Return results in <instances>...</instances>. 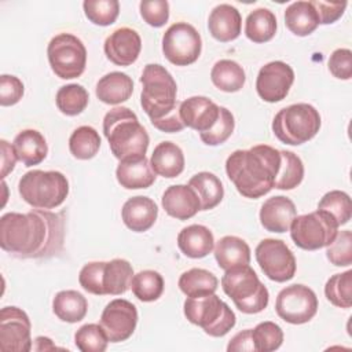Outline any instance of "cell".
I'll return each mask as SVG.
<instances>
[{
    "mask_svg": "<svg viewBox=\"0 0 352 352\" xmlns=\"http://www.w3.org/2000/svg\"><path fill=\"white\" fill-rule=\"evenodd\" d=\"M326 298L338 308H351L352 305V270L342 274H334L324 286Z\"/></svg>",
    "mask_w": 352,
    "mask_h": 352,
    "instance_id": "cell-40",
    "label": "cell"
},
{
    "mask_svg": "<svg viewBox=\"0 0 352 352\" xmlns=\"http://www.w3.org/2000/svg\"><path fill=\"white\" fill-rule=\"evenodd\" d=\"M103 268L104 261H91L81 268L78 274V282L85 292L96 296H104L102 283Z\"/></svg>",
    "mask_w": 352,
    "mask_h": 352,
    "instance_id": "cell-47",
    "label": "cell"
},
{
    "mask_svg": "<svg viewBox=\"0 0 352 352\" xmlns=\"http://www.w3.org/2000/svg\"><path fill=\"white\" fill-rule=\"evenodd\" d=\"M188 186L197 192L201 202V210L213 209L224 197V188L220 179L210 172H199L194 175L190 179Z\"/></svg>",
    "mask_w": 352,
    "mask_h": 352,
    "instance_id": "cell-32",
    "label": "cell"
},
{
    "mask_svg": "<svg viewBox=\"0 0 352 352\" xmlns=\"http://www.w3.org/2000/svg\"><path fill=\"white\" fill-rule=\"evenodd\" d=\"M12 147L18 161H21L25 166L38 165L45 160L48 153L45 138L36 129L21 131L14 138Z\"/></svg>",
    "mask_w": 352,
    "mask_h": 352,
    "instance_id": "cell-25",
    "label": "cell"
},
{
    "mask_svg": "<svg viewBox=\"0 0 352 352\" xmlns=\"http://www.w3.org/2000/svg\"><path fill=\"white\" fill-rule=\"evenodd\" d=\"M280 165V150L256 144L249 150H235L226 161V172L236 191L245 198H260L274 188Z\"/></svg>",
    "mask_w": 352,
    "mask_h": 352,
    "instance_id": "cell-2",
    "label": "cell"
},
{
    "mask_svg": "<svg viewBox=\"0 0 352 352\" xmlns=\"http://www.w3.org/2000/svg\"><path fill=\"white\" fill-rule=\"evenodd\" d=\"M89 95L87 89L80 84H67L56 92V107L66 116H77L88 106Z\"/></svg>",
    "mask_w": 352,
    "mask_h": 352,
    "instance_id": "cell-39",
    "label": "cell"
},
{
    "mask_svg": "<svg viewBox=\"0 0 352 352\" xmlns=\"http://www.w3.org/2000/svg\"><path fill=\"white\" fill-rule=\"evenodd\" d=\"M22 199L34 209H54L63 204L69 194V182L58 170L33 169L26 172L18 183Z\"/></svg>",
    "mask_w": 352,
    "mask_h": 352,
    "instance_id": "cell-6",
    "label": "cell"
},
{
    "mask_svg": "<svg viewBox=\"0 0 352 352\" xmlns=\"http://www.w3.org/2000/svg\"><path fill=\"white\" fill-rule=\"evenodd\" d=\"M121 216L124 224L129 230L135 232H144L154 226L158 216V208L151 198L136 195L122 205Z\"/></svg>",
    "mask_w": 352,
    "mask_h": 352,
    "instance_id": "cell-22",
    "label": "cell"
},
{
    "mask_svg": "<svg viewBox=\"0 0 352 352\" xmlns=\"http://www.w3.org/2000/svg\"><path fill=\"white\" fill-rule=\"evenodd\" d=\"M235 121L232 113L220 106V116L216 121V124L206 132L199 133L201 140L208 146H219L223 144L234 132Z\"/></svg>",
    "mask_w": 352,
    "mask_h": 352,
    "instance_id": "cell-45",
    "label": "cell"
},
{
    "mask_svg": "<svg viewBox=\"0 0 352 352\" xmlns=\"http://www.w3.org/2000/svg\"><path fill=\"white\" fill-rule=\"evenodd\" d=\"M150 165L155 175L173 179L184 169V154L176 143L161 142L155 146L151 154Z\"/></svg>",
    "mask_w": 352,
    "mask_h": 352,
    "instance_id": "cell-26",
    "label": "cell"
},
{
    "mask_svg": "<svg viewBox=\"0 0 352 352\" xmlns=\"http://www.w3.org/2000/svg\"><path fill=\"white\" fill-rule=\"evenodd\" d=\"M320 129V114L308 103H296L280 109L272 121V132L279 142L300 146L311 140Z\"/></svg>",
    "mask_w": 352,
    "mask_h": 352,
    "instance_id": "cell-7",
    "label": "cell"
},
{
    "mask_svg": "<svg viewBox=\"0 0 352 352\" xmlns=\"http://www.w3.org/2000/svg\"><path fill=\"white\" fill-rule=\"evenodd\" d=\"M100 148V136L89 125L78 126L69 138V150L77 160H91Z\"/></svg>",
    "mask_w": 352,
    "mask_h": 352,
    "instance_id": "cell-37",
    "label": "cell"
},
{
    "mask_svg": "<svg viewBox=\"0 0 352 352\" xmlns=\"http://www.w3.org/2000/svg\"><path fill=\"white\" fill-rule=\"evenodd\" d=\"M36 344H41V346H37V351H48V349H56V346L52 344V341L48 337H37Z\"/></svg>",
    "mask_w": 352,
    "mask_h": 352,
    "instance_id": "cell-54",
    "label": "cell"
},
{
    "mask_svg": "<svg viewBox=\"0 0 352 352\" xmlns=\"http://www.w3.org/2000/svg\"><path fill=\"white\" fill-rule=\"evenodd\" d=\"M133 92L132 78L121 72L104 74L96 84V98L106 104H120L131 98Z\"/></svg>",
    "mask_w": 352,
    "mask_h": 352,
    "instance_id": "cell-27",
    "label": "cell"
},
{
    "mask_svg": "<svg viewBox=\"0 0 352 352\" xmlns=\"http://www.w3.org/2000/svg\"><path fill=\"white\" fill-rule=\"evenodd\" d=\"M99 323L110 342L125 341L136 329L138 309L131 301L116 298L104 307Z\"/></svg>",
    "mask_w": 352,
    "mask_h": 352,
    "instance_id": "cell-15",
    "label": "cell"
},
{
    "mask_svg": "<svg viewBox=\"0 0 352 352\" xmlns=\"http://www.w3.org/2000/svg\"><path fill=\"white\" fill-rule=\"evenodd\" d=\"M133 275V268L128 260L113 258L110 261H104L102 276L104 294H124L131 287Z\"/></svg>",
    "mask_w": 352,
    "mask_h": 352,
    "instance_id": "cell-29",
    "label": "cell"
},
{
    "mask_svg": "<svg viewBox=\"0 0 352 352\" xmlns=\"http://www.w3.org/2000/svg\"><path fill=\"white\" fill-rule=\"evenodd\" d=\"M276 33V18L268 8L253 10L245 21V34L253 43H267Z\"/></svg>",
    "mask_w": 352,
    "mask_h": 352,
    "instance_id": "cell-35",
    "label": "cell"
},
{
    "mask_svg": "<svg viewBox=\"0 0 352 352\" xmlns=\"http://www.w3.org/2000/svg\"><path fill=\"white\" fill-rule=\"evenodd\" d=\"M242 18L239 11L231 4L216 6L208 18V29L213 38L228 43L241 34Z\"/></svg>",
    "mask_w": 352,
    "mask_h": 352,
    "instance_id": "cell-23",
    "label": "cell"
},
{
    "mask_svg": "<svg viewBox=\"0 0 352 352\" xmlns=\"http://www.w3.org/2000/svg\"><path fill=\"white\" fill-rule=\"evenodd\" d=\"M326 256L336 267H349L352 264V232L349 230L338 231L327 246Z\"/></svg>",
    "mask_w": 352,
    "mask_h": 352,
    "instance_id": "cell-46",
    "label": "cell"
},
{
    "mask_svg": "<svg viewBox=\"0 0 352 352\" xmlns=\"http://www.w3.org/2000/svg\"><path fill=\"white\" fill-rule=\"evenodd\" d=\"M256 260L264 275L274 282H287L296 274V257L289 246L274 238H265L256 246Z\"/></svg>",
    "mask_w": 352,
    "mask_h": 352,
    "instance_id": "cell-13",
    "label": "cell"
},
{
    "mask_svg": "<svg viewBox=\"0 0 352 352\" xmlns=\"http://www.w3.org/2000/svg\"><path fill=\"white\" fill-rule=\"evenodd\" d=\"M318 209L327 212L338 226L346 224L352 216L351 198L346 192L340 190H331L326 192L320 198L318 204Z\"/></svg>",
    "mask_w": 352,
    "mask_h": 352,
    "instance_id": "cell-41",
    "label": "cell"
},
{
    "mask_svg": "<svg viewBox=\"0 0 352 352\" xmlns=\"http://www.w3.org/2000/svg\"><path fill=\"white\" fill-rule=\"evenodd\" d=\"M177 246L182 253L190 258H202L214 248L212 231L202 224L184 227L177 235Z\"/></svg>",
    "mask_w": 352,
    "mask_h": 352,
    "instance_id": "cell-24",
    "label": "cell"
},
{
    "mask_svg": "<svg viewBox=\"0 0 352 352\" xmlns=\"http://www.w3.org/2000/svg\"><path fill=\"white\" fill-rule=\"evenodd\" d=\"M285 25L296 36H308L319 26L318 14L311 1H294L285 11Z\"/></svg>",
    "mask_w": 352,
    "mask_h": 352,
    "instance_id": "cell-30",
    "label": "cell"
},
{
    "mask_svg": "<svg viewBox=\"0 0 352 352\" xmlns=\"http://www.w3.org/2000/svg\"><path fill=\"white\" fill-rule=\"evenodd\" d=\"M0 146H1V177L4 179L14 169L18 158L12 144H10L7 140L1 139Z\"/></svg>",
    "mask_w": 352,
    "mask_h": 352,
    "instance_id": "cell-53",
    "label": "cell"
},
{
    "mask_svg": "<svg viewBox=\"0 0 352 352\" xmlns=\"http://www.w3.org/2000/svg\"><path fill=\"white\" fill-rule=\"evenodd\" d=\"M297 216L294 202L283 195H275L264 201L260 209V223L270 232L289 231L292 221Z\"/></svg>",
    "mask_w": 352,
    "mask_h": 352,
    "instance_id": "cell-19",
    "label": "cell"
},
{
    "mask_svg": "<svg viewBox=\"0 0 352 352\" xmlns=\"http://www.w3.org/2000/svg\"><path fill=\"white\" fill-rule=\"evenodd\" d=\"M30 319L18 307L0 311V349L3 352H29L32 349Z\"/></svg>",
    "mask_w": 352,
    "mask_h": 352,
    "instance_id": "cell-14",
    "label": "cell"
},
{
    "mask_svg": "<svg viewBox=\"0 0 352 352\" xmlns=\"http://www.w3.org/2000/svg\"><path fill=\"white\" fill-rule=\"evenodd\" d=\"M183 309L187 320L199 326L210 337L226 336L236 322L232 309L214 293L187 297Z\"/></svg>",
    "mask_w": 352,
    "mask_h": 352,
    "instance_id": "cell-8",
    "label": "cell"
},
{
    "mask_svg": "<svg viewBox=\"0 0 352 352\" xmlns=\"http://www.w3.org/2000/svg\"><path fill=\"white\" fill-rule=\"evenodd\" d=\"M254 352L276 351L283 342V331L275 322H261L252 329Z\"/></svg>",
    "mask_w": 352,
    "mask_h": 352,
    "instance_id": "cell-43",
    "label": "cell"
},
{
    "mask_svg": "<svg viewBox=\"0 0 352 352\" xmlns=\"http://www.w3.org/2000/svg\"><path fill=\"white\" fill-rule=\"evenodd\" d=\"M117 182L126 190L147 188L155 182V172L146 155L131 157L120 161L116 169Z\"/></svg>",
    "mask_w": 352,
    "mask_h": 352,
    "instance_id": "cell-21",
    "label": "cell"
},
{
    "mask_svg": "<svg viewBox=\"0 0 352 352\" xmlns=\"http://www.w3.org/2000/svg\"><path fill=\"white\" fill-rule=\"evenodd\" d=\"M213 85L224 92H236L245 85V70L239 63L231 59L217 60L210 72Z\"/></svg>",
    "mask_w": 352,
    "mask_h": 352,
    "instance_id": "cell-33",
    "label": "cell"
},
{
    "mask_svg": "<svg viewBox=\"0 0 352 352\" xmlns=\"http://www.w3.org/2000/svg\"><path fill=\"white\" fill-rule=\"evenodd\" d=\"M304 179V164L293 151L280 150V165L274 187L279 190H293Z\"/></svg>",
    "mask_w": 352,
    "mask_h": 352,
    "instance_id": "cell-36",
    "label": "cell"
},
{
    "mask_svg": "<svg viewBox=\"0 0 352 352\" xmlns=\"http://www.w3.org/2000/svg\"><path fill=\"white\" fill-rule=\"evenodd\" d=\"M140 82V104L148 116L151 124L160 122L179 113L180 102L176 99L177 85L172 74L158 63L144 66Z\"/></svg>",
    "mask_w": 352,
    "mask_h": 352,
    "instance_id": "cell-4",
    "label": "cell"
},
{
    "mask_svg": "<svg viewBox=\"0 0 352 352\" xmlns=\"http://www.w3.org/2000/svg\"><path fill=\"white\" fill-rule=\"evenodd\" d=\"M23 96V82L10 74L0 76V104L12 106Z\"/></svg>",
    "mask_w": 352,
    "mask_h": 352,
    "instance_id": "cell-50",
    "label": "cell"
},
{
    "mask_svg": "<svg viewBox=\"0 0 352 352\" xmlns=\"http://www.w3.org/2000/svg\"><path fill=\"white\" fill-rule=\"evenodd\" d=\"M330 73L340 80H349L352 77V52L348 48H337L327 62Z\"/></svg>",
    "mask_w": 352,
    "mask_h": 352,
    "instance_id": "cell-49",
    "label": "cell"
},
{
    "mask_svg": "<svg viewBox=\"0 0 352 352\" xmlns=\"http://www.w3.org/2000/svg\"><path fill=\"white\" fill-rule=\"evenodd\" d=\"M179 113L184 126L204 133L216 124L220 116V106L206 96H191L180 102Z\"/></svg>",
    "mask_w": 352,
    "mask_h": 352,
    "instance_id": "cell-18",
    "label": "cell"
},
{
    "mask_svg": "<svg viewBox=\"0 0 352 352\" xmlns=\"http://www.w3.org/2000/svg\"><path fill=\"white\" fill-rule=\"evenodd\" d=\"M294 82L292 66L282 60H274L264 65L256 78V91L258 96L268 103L283 100Z\"/></svg>",
    "mask_w": 352,
    "mask_h": 352,
    "instance_id": "cell-16",
    "label": "cell"
},
{
    "mask_svg": "<svg viewBox=\"0 0 352 352\" xmlns=\"http://www.w3.org/2000/svg\"><path fill=\"white\" fill-rule=\"evenodd\" d=\"M103 50L107 59L114 65L129 66L139 58L142 38L136 30L131 28H120L104 40Z\"/></svg>",
    "mask_w": 352,
    "mask_h": 352,
    "instance_id": "cell-17",
    "label": "cell"
},
{
    "mask_svg": "<svg viewBox=\"0 0 352 352\" xmlns=\"http://www.w3.org/2000/svg\"><path fill=\"white\" fill-rule=\"evenodd\" d=\"M65 236L63 212L34 209L28 213L10 212L0 219V246L22 258L50 257L60 252Z\"/></svg>",
    "mask_w": 352,
    "mask_h": 352,
    "instance_id": "cell-1",
    "label": "cell"
},
{
    "mask_svg": "<svg viewBox=\"0 0 352 352\" xmlns=\"http://www.w3.org/2000/svg\"><path fill=\"white\" fill-rule=\"evenodd\" d=\"M318 297L305 285H290L278 293L275 311L278 316L292 324L309 322L318 312Z\"/></svg>",
    "mask_w": 352,
    "mask_h": 352,
    "instance_id": "cell-12",
    "label": "cell"
},
{
    "mask_svg": "<svg viewBox=\"0 0 352 352\" xmlns=\"http://www.w3.org/2000/svg\"><path fill=\"white\" fill-rule=\"evenodd\" d=\"M161 204L164 210L177 220H188L201 210L197 192L187 184L169 186L162 194Z\"/></svg>",
    "mask_w": 352,
    "mask_h": 352,
    "instance_id": "cell-20",
    "label": "cell"
},
{
    "mask_svg": "<svg viewBox=\"0 0 352 352\" xmlns=\"http://www.w3.org/2000/svg\"><path fill=\"white\" fill-rule=\"evenodd\" d=\"M52 311L62 322L77 323L85 318L88 301L77 290H62L52 300Z\"/></svg>",
    "mask_w": 352,
    "mask_h": 352,
    "instance_id": "cell-31",
    "label": "cell"
},
{
    "mask_svg": "<svg viewBox=\"0 0 352 352\" xmlns=\"http://www.w3.org/2000/svg\"><path fill=\"white\" fill-rule=\"evenodd\" d=\"M213 249L214 258L219 267L224 271L250 263V248L242 238L226 235L216 242Z\"/></svg>",
    "mask_w": 352,
    "mask_h": 352,
    "instance_id": "cell-28",
    "label": "cell"
},
{
    "mask_svg": "<svg viewBox=\"0 0 352 352\" xmlns=\"http://www.w3.org/2000/svg\"><path fill=\"white\" fill-rule=\"evenodd\" d=\"M139 10L143 21L153 28H161L169 19V3L166 0H143Z\"/></svg>",
    "mask_w": 352,
    "mask_h": 352,
    "instance_id": "cell-48",
    "label": "cell"
},
{
    "mask_svg": "<svg viewBox=\"0 0 352 352\" xmlns=\"http://www.w3.org/2000/svg\"><path fill=\"white\" fill-rule=\"evenodd\" d=\"M318 18H319V23L322 25H329L336 22L337 19H340L346 8V1L342 3H326V1H319V0H314L311 1Z\"/></svg>",
    "mask_w": 352,
    "mask_h": 352,
    "instance_id": "cell-51",
    "label": "cell"
},
{
    "mask_svg": "<svg viewBox=\"0 0 352 352\" xmlns=\"http://www.w3.org/2000/svg\"><path fill=\"white\" fill-rule=\"evenodd\" d=\"M82 8L88 21L99 26L114 23L120 14V3L117 0H85Z\"/></svg>",
    "mask_w": 352,
    "mask_h": 352,
    "instance_id": "cell-44",
    "label": "cell"
},
{
    "mask_svg": "<svg viewBox=\"0 0 352 352\" xmlns=\"http://www.w3.org/2000/svg\"><path fill=\"white\" fill-rule=\"evenodd\" d=\"M103 133L117 160L146 155L150 138L131 109L118 106L107 111L103 118Z\"/></svg>",
    "mask_w": 352,
    "mask_h": 352,
    "instance_id": "cell-3",
    "label": "cell"
},
{
    "mask_svg": "<svg viewBox=\"0 0 352 352\" xmlns=\"http://www.w3.org/2000/svg\"><path fill=\"white\" fill-rule=\"evenodd\" d=\"M202 50V40L198 30L187 22L170 25L162 36V52L176 66L194 63Z\"/></svg>",
    "mask_w": 352,
    "mask_h": 352,
    "instance_id": "cell-11",
    "label": "cell"
},
{
    "mask_svg": "<svg viewBox=\"0 0 352 352\" xmlns=\"http://www.w3.org/2000/svg\"><path fill=\"white\" fill-rule=\"evenodd\" d=\"M338 224L324 210L296 216L290 226V236L296 246L304 250L327 248L338 232Z\"/></svg>",
    "mask_w": 352,
    "mask_h": 352,
    "instance_id": "cell-9",
    "label": "cell"
},
{
    "mask_svg": "<svg viewBox=\"0 0 352 352\" xmlns=\"http://www.w3.org/2000/svg\"><path fill=\"white\" fill-rule=\"evenodd\" d=\"M47 55L52 72L62 80L77 78L85 70V45L72 33H59L52 37L47 47Z\"/></svg>",
    "mask_w": 352,
    "mask_h": 352,
    "instance_id": "cell-10",
    "label": "cell"
},
{
    "mask_svg": "<svg viewBox=\"0 0 352 352\" xmlns=\"http://www.w3.org/2000/svg\"><path fill=\"white\" fill-rule=\"evenodd\" d=\"M221 287L243 314H258L268 305V289L249 264L226 270L221 278Z\"/></svg>",
    "mask_w": 352,
    "mask_h": 352,
    "instance_id": "cell-5",
    "label": "cell"
},
{
    "mask_svg": "<svg viewBox=\"0 0 352 352\" xmlns=\"http://www.w3.org/2000/svg\"><path fill=\"white\" fill-rule=\"evenodd\" d=\"M164 278L160 272L144 270L133 275L131 289L135 297L143 302H151L161 297L164 293Z\"/></svg>",
    "mask_w": 352,
    "mask_h": 352,
    "instance_id": "cell-38",
    "label": "cell"
},
{
    "mask_svg": "<svg viewBox=\"0 0 352 352\" xmlns=\"http://www.w3.org/2000/svg\"><path fill=\"white\" fill-rule=\"evenodd\" d=\"M219 280L208 270L191 268L179 278V287L187 297H202L217 290Z\"/></svg>",
    "mask_w": 352,
    "mask_h": 352,
    "instance_id": "cell-34",
    "label": "cell"
},
{
    "mask_svg": "<svg viewBox=\"0 0 352 352\" xmlns=\"http://www.w3.org/2000/svg\"><path fill=\"white\" fill-rule=\"evenodd\" d=\"M109 342L107 334L100 323H87L74 334V344L81 352H103Z\"/></svg>",
    "mask_w": 352,
    "mask_h": 352,
    "instance_id": "cell-42",
    "label": "cell"
},
{
    "mask_svg": "<svg viewBox=\"0 0 352 352\" xmlns=\"http://www.w3.org/2000/svg\"><path fill=\"white\" fill-rule=\"evenodd\" d=\"M227 351H248V352H253L254 351V345H253V338H252V329H246L243 331H239L238 334H235L228 345H227Z\"/></svg>",
    "mask_w": 352,
    "mask_h": 352,
    "instance_id": "cell-52",
    "label": "cell"
}]
</instances>
